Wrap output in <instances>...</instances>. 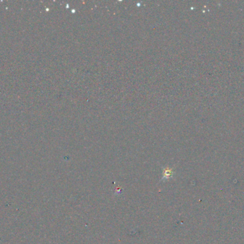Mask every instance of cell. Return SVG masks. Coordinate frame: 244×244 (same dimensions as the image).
<instances>
[{
  "label": "cell",
  "mask_w": 244,
  "mask_h": 244,
  "mask_svg": "<svg viewBox=\"0 0 244 244\" xmlns=\"http://www.w3.org/2000/svg\"><path fill=\"white\" fill-rule=\"evenodd\" d=\"M173 176V170L167 167L164 171L162 180H168Z\"/></svg>",
  "instance_id": "6da1fadb"
}]
</instances>
